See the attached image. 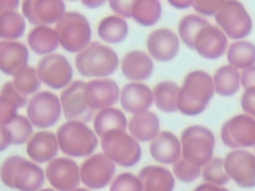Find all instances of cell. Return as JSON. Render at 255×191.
Listing matches in <instances>:
<instances>
[{
  "mask_svg": "<svg viewBox=\"0 0 255 191\" xmlns=\"http://www.w3.org/2000/svg\"><path fill=\"white\" fill-rule=\"evenodd\" d=\"M215 94L212 77L203 70L185 75L177 96L178 111L187 116L202 113Z\"/></svg>",
  "mask_w": 255,
  "mask_h": 191,
  "instance_id": "6da1fadb",
  "label": "cell"
},
{
  "mask_svg": "<svg viewBox=\"0 0 255 191\" xmlns=\"http://www.w3.org/2000/svg\"><path fill=\"white\" fill-rule=\"evenodd\" d=\"M0 180L16 191H38L46 181L45 170L40 164L22 155H11L0 166Z\"/></svg>",
  "mask_w": 255,
  "mask_h": 191,
  "instance_id": "7a4b0ae2",
  "label": "cell"
},
{
  "mask_svg": "<svg viewBox=\"0 0 255 191\" xmlns=\"http://www.w3.org/2000/svg\"><path fill=\"white\" fill-rule=\"evenodd\" d=\"M60 151L71 158H86L96 152L100 138L87 122L66 120L56 131Z\"/></svg>",
  "mask_w": 255,
  "mask_h": 191,
  "instance_id": "3957f363",
  "label": "cell"
},
{
  "mask_svg": "<svg viewBox=\"0 0 255 191\" xmlns=\"http://www.w3.org/2000/svg\"><path fill=\"white\" fill-rule=\"evenodd\" d=\"M118 53L109 45L92 42L76 54L75 67L79 75L86 79L110 78L120 69Z\"/></svg>",
  "mask_w": 255,
  "mask_h": 191,
  "instance_id": "277c9868",
  "label": "cell"
},
{
  "mask_svg": "<svg viewBox=\"0 0 255 191\" xmlns=\"http://www.w3.org/2000/svg\"><path fill=\"white\" fill-rule=\"evenodd\" d=\"M100 146L117 166L129 168L141 159L140 143L130 135L128 129L112 130L100 137Z\"/></svg>",
  "mask_w": 255,
  "mask_h": 191,
  "instance_id": "5b68a950",
  "label": "cell"
},
{
  "mask_svg": "<svg viewBox=\"0 0 255 191\" xmlns=\"http://www.w3.org/2000/svg\"><path fill=\"white\" fill-rule=\"evenodd\" d=\"M60 47L70 54H78L92 43V28L87 17L78 11H69L56 23Z\"/></svg>",
  "mask_w": 255,
  "mask_h": 191,
  "instance_id": "8992f818",
  "label": "cell"
},
{
  "mask_svg": "<svg viewBox=\"0 0 255 191\" xmlns=\"http://www.w3.org/2000/svg\"><path fill=\"white\" fill-rule=\"evenodd\" d=\"M179 140L181 156L187 161L202 167L213 158L216 140L208 127L200 124L187 126L181 131Z\"/></svg>",
  "mask_w": 255,
  "mask_h": 191,
  "instance_id": "52a82bcc",
  "label": "cell"
},
{
  "mask_svg": "<svg viewBox=\"0 0 255 191\" xmlns=\"http://www.w3.org/2000/svg\"><path fill=\"white\" fill-rule=\"evenodd\" d=\"M214 18L217 26L231 40H243L253 29L251 16L239 0H225Z\"/></svg>",
  "mask_w": 255,
  "mask_h": 191,
  "instance_id": "ba28073f",
  "label": "cell"
},
{
  "mask_svg": "<svg viewBox=\"0 0 255 191\" xmlns=\"http://www.w3.org/2000/svg\"><path fill=\"white\" fill-rule=\"evenodd\" d=\"M26 115L37 129L55 126L63 116L60 96L51 91H40L29 97Z\"/></svg>",
  "mask_w": 255,
  "mask_h": 191,
  "instance_id": "9c48e42d",
  "label": "cell"
},
{
  "mask_svg": "<svg viewBox=\"0 0 255 191\" xmlns=\"http://www.w3.org/2000/svg\"><path fill=\"white\" fill-rule=\"evenodd\" d=\"M36 70L42 84L54 91H62L74 81V68L68 58L60 53L42 57Z\"/></svg>",
  "mask_w": 255,
  "mask_h": 191,
  "instance_id": "30bf717a",
  "label": "cell"
},
{
  "mask_svg": "<svg viewBox=\"0 0 255 191\" xmlns=\"http://www.w3.org/2000/svg\"><path fill=\"white\" fill-rule=\"evenodd\" d=\"M116 166L104 152H95L80 165L81 183L90 190L104 189L116 176Z\"/></svg>",
  "mask_w": 255,
  "mask_h": 191,
  "instance_id": "8fae6325",
  "label": "cell"
},
{
  "mask_svg": "<svg viewBox=\"0 0 255 191\" xmlns=\"http://www.w3.org/2000/svg\"><path fill=\"white\" fill-rule=\"evenodd\" d=\"M222 143L231 149H245L255 146V117L247 113L236 114L221 126Z\"/></svg>",
  "mask_w": 255,
  "mask_h": 191,
  "instance_id": "7c38bea8",
  "label": "cell"
},
{
  "mask_svg": "<svg viewBox=\"0 0 255 191\" xmlns=\"http://www.w3.org/2000/svg\"><path fill=\"white\" fill-rule=\"evenodd\" d=\"M46 180L57 191H73L81 184L80 165L74 158L57 156L45 167Z\"/></svg>",
  "mask_w": 255,
  "mask_h": 191,
  "instance_id": "4fadbf2b",
  "label": "cell"
},
{
  "mask_svg": "<svg viewBox=\"0 0 255 191\" xmlns=\"http://www.w3.org/2000/svg\"><path fill=\"white\" fill-rule=\"evenodd\" d=\"M226 174L242 188L255 187V153L246 149H232L223 158Z\"/></svg>",
  "mask_w": 255,
  "mask_h": 191,
  "instance_id": "5bb4252c",
  "label": "cell"
},
{
  "mask_svg": "<svg viewBox=\"0 0 255 191\" xmlns=\"http://www.w3.org/2000/svg\"><path fill=\"white\" fill-rule=\"evenodd\" d=\"M120 93L121 88L111 78L90 79L85 82L83 89L84 98L88 106L95 112L119 103Z\"/></svg>",
  "mask_w": 255,
  "mask_h": 191,
  "instance_id": "9a60e30c",
  "label": "cell"
},
{
  "mask_svg": "<svg viewBox=\"0 0 255 191\" xmlns=\"http://www.w3.org/2000/svg\"><path fill=\"white\" fill-rule=\"evenodd\" d=\"M64 0H23L21 13L28 23L34 26H51L66 13Z\"/></svg>",
  "mask_w": 255,
  "mask_h": 191,
  "instance_id": "2e32d148",
  "label": "cell"
},
{
  "mask_svg": "<svg viewBox=\"0 0 255 191\" xmlns=\"http://www.w3.org/2000/svg\"><path fill=\"white\" fill-rule=\"evenodd\" d=\"M84 81L76 80L61 91L59 96L66 120H81L87 123L93 120L95 111L88 106L84 98Z\"/></svg>",
  "mask_w": 255,
  "mask_h": 191,
  "instance_id": "e0dca14e",
  "label": "cell"
},
{
  "mask_svg": "<svg viewBox=\"0 0 255 191\" xmlns=\"http://www.w3.org/2000/svg\"><path fill=\"white\" fill-rule=\"evenodd\" d=\"M227 48V36L217 25H213L210 22L197 32L192 45V50L206 60L221 58L226 54Z\"/></svg>",
  "mask_w": 255,
  "mask_h": 191,
  "instance_id": "ac0fdd59",
  "label": "cell"
},
{
  "mask_svg": "<svg viewBox=\"0 0 255 191\" xmlns=\"http://www.w3.org/2000/svg\"><path fill=\"white\" fill-rule=\"evenodd\" d=\"M145 46L153 61L166 63L177 57L180 49V39L171 29L158 28L147 35Z\"/></svg>",
  "mask_w": 255,
  "mask_h": 191,
  "instance_id": "d6986e66",
  "label": "cell"
},
{
  "mask_svg": "<svg viewBox=\"0 0 255 191\" xmlns=\"http://www.w3.org/2000/svg\"><path fill=\"white\" fill-rule=\"evenodd\" d=\"M119 102L121 108L131 115L149 110L153 105L152 89L143 82H128L121 88Z\"/></svg>",
  "mask_w": 255,
  "mask_h": 191,
  "instance_id": "ffe728a7",
  "label": "cell"
},
{
  "mask_svg": "<svg viewBox=\"0 0 255 191\" xmlns=\"http://www.w3.org/2000/svg\"><path fill=\"white\" fill-rule=\"evenodd\" d=\"M25 145L28 158L38 164L49 163L60 151L56 132L49 129H39L34 132Z\"/></svg>",
  "mask_w": 255,
  "mask_h": 191,
  "instance_id": "44dd1931",
  "label": "cell"
},
{
  "mask_svg": "<svg viewBox=\"0 0 255 191\" xmlns=\"http://www.w3.org/2000/svg\"><path fill=\"white\" fill-rule=\"evenodd\" d=\"M30 52L26 44L19 40H0V72L14 77L29 65Z\"/></svg>",
  "mask_w": 255,
  "mask_h": 191,
  "instance_id": "7402d4cb",
  "label": "cell"
},
{
  "mask_svg": "<svg viewBox=\"0 0 255 191\" xmlns=\"http://www.w3.org/2000/svg\"><path fill=\"white\" fill-rule=\"evenodd\" d=\"M120 69L128 82H144L152 76L154 63L147 52L131 50L121 59Z\"/></svg>",
  "mask_w": 255,
  "mask_h": 191,
  "instance_id": "603a6c76",
  "label": "cell"
},
{
  "mask_svg": "<svg viewBox=\"0 0 255 191\" xmlns=\"http://www.w3.org/2000/svg\"><path fill=\"white\" fill-rule=\"evenodd\" d=\"M151 158L162 165H172L181 157L179 138L169 130L160 131L148 145Z\"/></svg>",
  "mask_w": 255,
  "mask_h": 191,
  "instance_id": "cb8c5ba5",
  "label": "cell"
},
{
  "mask_svg": "<svg viewBox=\"0 0 255 191\" xmlns=\"http://www.w3.org/2000/svg\"><path fill=\"white\" fill-rule=\"evenodd\" d=\"M142 191H173L175 177L173 173L162 165H146L137 174Z\"/></svg>",
  "mask_w": 255,
  "mask_h": 191,
  "instance_id": "d4e9b609",
  "label": "cell"
},
{
  "mask_svg": "<svg viewBox=\"0 0 255 191\" xmlns=\"http://www.w3.org/2000/svg\"><path fill=\"white\" fill-rule=\"evenodd\" d=\"M128 131L138 142H150L160 132L159 118L151 110L132 114L128 121Z\"/></svg>",
  "mask_w": 255,
  "mask_h": 191,
  "instance_id": "484cf974",
  "label": "cell"
},
{
  "mask_svg": "<svg viewBox=\"0 0 255 191\" xmlns=\"http://www.w3.org/2000/svg\"><path fill=\"white\" fill-rule=\"evenodd\" d=\"M27 46L37 56L53 54L60 47L59 38L55 28L51 26H34L27 36Z\"/></svg>",
  "mask_w": 255,
  "mask_h": 191,
  "instance_id": "4316f807",
  "label": "cell"
},
{
  "mask_svg": "<svg viewBox=\"0 0 255 191\" xmlns=\"http://www.w3.org/2000/svg\"><path fill=\"white\" fill-rule=\"evenodd\" d=\"M92 121V127L100 138L112 130L128 129V119L127 118L125 111L115 105L96 111Z\"/></svg>",
  "mask_w": 255,
  "mask_h": 191,
  "instance_id": "83f0119b",
  "label": "cell"
},
{
  "mask_svg": "<svg viewBox=\"0 0 255 191\" xmlns=\"http://www.w3.org/2000/svg\"><path fill=\"white\" fill-rule=\"evenodd\" d=\"M97 33L102 42L107 45L123 43L128 35L127 19L117 14L104 17L97 26Z\"/></svg>",
  "mask_w": 255,
  "mask_h": 191,
  "instance_id": "f1b7e54d",
  "label": "cell"
},
{
  "mask_svg": "<svg viewBox=\"0 0 255 191\" xmlns=\"http://www.w3.org/2000/svg\"><path fill=\"white\" fill-rule=\"evenodd\" d=\"M215 94L220 96H232L241 88V75L239 70L228 65L219 67L212 76Z\"/></svg>",
  "mask_w": 255,
  "mask_h": 191,
  "instance_id": "f546056e",
  "label": "cell"
},
{
  "mask_svg": "<svg viewBox=\"0 0 255 191\" xmlns=\"http://www.w3.org/2000/svg\"><path fill=\"white\" fill-rule=\"evenodd\" d=\"M179 93V86L169 80L158 82L152 89L153 104L155 107L165 113H172L178 111L177 96Z\"/></svg>",
  "mask_w": 255,
  "mask_h": 191,
  "instance_id": "4dcf8cb0",
  "label": "cell"
},
{
  "mask_svg": "<svg viewBox=\"0 0 255 191\" xmlns=\"http://www.w3.org/2000/svg\"><path fill=\"white\" fill-rule=\"evenodd\" d=\"M226 59L230 66L245 70L255 66V45L248 40H237L228 45Z\"/></svg>",
  "mask_w": 255,
  "mask_h": 191,
  "instance_id": "1f68e13d",
  "label": "cell"
},
{
  "mask_svg": "<svg viewBox=\"0 0 255 191\" xmlns=\"http://www.w3.org/2000/svg\"><path fill=\"white\" fill-rule=\"evenodd\" d=\"M27 28V20L18 10L0 12V40H20Z\"/></svg>",
  "mask_w": 255,
  "mask_h": 191,
  "instance_id": "d6a6232c",
  "label": "cell"
},
{
  "mask_svg": "<svg viewBox=\"0 0 255 191\" xmlns=\"http://www.w3.org/2000/svg\"><path fill=\"white\" fill-rule=\"evenodd\" d=\"M161 15L162 6L159 0H135L131 9V19L142 27L154 26Z\"/></svg>",
  "mask_w": 255,
  "mask_h": 191,
  "instance_id": "836d02e7",
  "label": "cell"
},
{
  "mask_svg": "<svg viewBox=\"0 0 255 191\" xmlns=\"http://www.w3.org/2000/svg\"><path fill=\"white\" fill-rule=\"evenodd\" d=\"M11 81L15 88L22 95L28 97L40 92L43 85L38 76L36 68L30 65H28L20 72H18L14 77H12Z\"/></svg>",
  "mask_w": 255,
  "mask_h": 191,
  "instance_id": "e575fe53",
  "label": "cell"
},
{
  "mask_svg": "<svg viewBox=\"0 0 255 191\" xmlns=\"http://www.w3.org/2000/svg\"><path fill=\"white\" fill-rule=\"evenodd\" d=\"M207 21L204 17L198 14H188L183 16L177 25V33L180 41L190 50H192L193 40L197 32L205 25Z\"/></svg>",
  "mask_w": 255,
  "mask_h": 191,
  "instance_id": "d590c367",
  "label": "cell"
},
{
  "mask_svg": "<svg viewBox=\"0 0 255 191\" xmlns=\"http://www.w3.org/2000/svg\"><path fill=\"white\" fill-rule=\"evenodd\" d=\"M201 176L206 183L218 186H223L230 180L225 172L223 158L221 157H213L203 165L201 167Z\"/></svg>",
  "mask_w": 255,
  "mask_h": 191,
  "instance_id": "8d00e7d4",
  "label": "cell"
},
{
  "mask_svg": "<svg viewBox=\"0 0 255 191\" xmlns=\"http://www.w3.org/2000/svg\"><path fill=\"white\" fill-rule=\"evenodd\" d=\"M7 126L11 133L12 145L26 144L34 133V125L27 115L24 114H18Z\"/></svg>",
  "mask_w": 255,
  "mask_h": 191,
  "instance_id": "74e56055",
  "label": "cell"
},
{
  "mask_svg": "<svg viewBox=\"0 0 255 191\" xmlns=\"http://www.w3.org/2000/svg\"><path fill=\"white\" fill-rule=\"evenodd\" d=\"M172 173L179 181L190 183L201 175V167L187 161L181 156L172 164Z\"/></svg>",
  "mask_w": 255,
  "mask_h": 191,
  "instance_id": "f35d334b",
  "label": "cell"
},
{
  "mask_svg": "<svg viewBox=\"0 0 255 191\" xmlns=\"http://www.w3.org/2000/svg\"><path fill=\"white\" fill-rule=\"evenodd\" d=\"M109 191H142V186L137 175L122 172L114 177L109 185Z\"/></svg>",
  "mask_w": 255,
  "mask_h": 191,
  "instance_id": "ab89813d",
  "label": "cell"
},
{
  "mask_svg": "<svg viewBox=\"0 0 255 191\" xmlns=\"http://www.w3.org/2000/svg\"><path fill=\"white\" fill-rule=\"evenodd\" d=\"M225 0H192L193 10L200 16H215Z\"/></svg>",
  "mask_w": 255,
  "mask_h": 191,
  "instance_id": "60d3db41",
  "label": "cell"
},
{
  "mask_svg": "<svg viewBox=\"0 0 255 191\" xmlns=\"http://www.w3.org/2000/svg\"><path fill=\"white\" fill-rule=\"evenodd\" d=\"M19 107L9 98L0 95V125L11 123L18 113Z\"/></svg>",
  "mask_w": 255,
  "mask_h": 191,
  "instance_id": "b9f144b4",
  "label": "cell"
},
{
  "mask_svg": "<svg viewBox=\"0 0 255 191\" xmlns=\"http://www.w3.org/2000/svg\"><path fill=\"white\" fill-rule=\"evenodd\" d=\"M0 95L4 96L7 98H9L10 100H12L19 107V109L26 107L28 100H29L28 96H25L24 95H22L15 88L12 81H8L2 85V87L0 88Z\"/></svg>",
  "mask_w": 255,
  "mask_h": 191,
  "instance_id": "7bdbcfd3",
  "label": "cell"
},
{
  "mask_svg": "<svg viewBox=\"0 0 255 191\" xmlns=\"http://www.w3.org/2000/svg\"><path fill=\"white\" fill-rule=\"evenodd\" d=\"M135 0H109V6L114 14L126 19L131 18V9Z\"/></svg>",
  "mask_w": 255,
  "mask_h": 191,
  "instance_id": "ee69618b",
  "label": "cell"
},
{
  "mask_svg": "<svg viewBox=\"0 0 255 191\" xmlns=\"http://www.w3.org/2000/svg\"><path fill=\"white\" fill-rule=\"evenodd\" d=\"M240 105L244 113L255 117V88L244 90L240 97Z\"/></svg>",
  "mask_w": 255,
  "mask_h": 191,
  "instance_id": "f6af8a7d",
  "label": "cell"
},
{
  "mask_svg": "<svg viewBox=\"0 0 255 191\" xmlns=\"http://www.w3.org/2000/svg\"><path fill=\"white\" fill-rule=\"evenodd\" d=\"M241 75V87L245 89L255 88V66L242 70Z\"/></svg>",
  "mask_w": 255,
  "mask_h": 191,
  "instance_id": "bcb514c9",
  "label": "cell"
},
{
  "mask_svg": "<svg viewBox=\"0 0 255 191\" xmlns=\"http://www.w3.org/2000/svg\"><path fill=\"white\" fill-rule=\"evenodd\" d=\"M12 145V137L7 125H0V152L5 151Z\"/></svg>",
  "mask_w": 255,
  "mask_h": 191,
  "instance_id": "7dc6e473",
  "label": "cell"
},
{
  "mask_svg": "<svg viewBox=\"0 0 255 191\" xmlns=\"http://www.w3.org/2000/svg\"><path fill=\"white\" fill-rule=\"evenodd\" d=\"M20 6V0H0V12L8 10H18Z\"/></svg>",
  "mask_w": 255,
  "mask_h": 191,
  "instance_id": "c3c4849f",
  "label": "cell"
},
{
  "mask_svg": "<svg viewBox=\"0 0 255 191\" xmlns=\"http://www.w3.org/2000/svg\"><path fill=\"white\" fill-rule=\"evenodd\" d=\"M193 191H229V190L223 186H218L210 183H202L197 187H195Z\"/></svg>",
  "mask_w": 255,
  "mask_h": 191,
  "instance_id": "681fc988",
  "label": "cell"
},
{
  "mask_svg": "<svg viewBox=\"0 0 255 191\" xmlns=\"http://www.w3.org/2000/svg\"><path fill=\"white\" fill-rule=\"evenodd\" d=\"M168 4L177 10H184L192 6V0H166Z\"/></svg>",
  "mask_w": 255,
  "mask_h": 191,
  "instance_id": "f907efd6",
  "label": "cell"
},
{
  "mask_svg": "<svg viewBox=\"0 0 255 191\" xmlns=\"http://www.w3.org/2000/svg\"><path fill=\"white\" fill-rule=\"evenodd\" d=\"M82 5L87 9H97L104 6L109 0H80Z\"/></svg>",
  "mask_w": 255,
  "mask_h": 191,
  "instance_id": "816d5d0a",
  "label": "cell"
},
{
  "mask_svg": "<svg viewBox=\"0 0 255 191\" xmlns=\"http://www.w3.org/2000/svg\"><path fill=\"white\" fill-rule=\"evenodd\" d=\"M73 191H92V190H90L89 188H87V187H78V188H76V189H74Z\"/></svg>",
  "mask_w": 255,
  "mask_h": 191,
  "instance_id": "f5cc1de1",
  "label": "cell"
},
{
  "mask_svg": "<svg viewBox=\"0 0 255 191\" xmlns=\"http://www.w3.org/2000/svg\"><path fill=\"white\" fill-rule=\"evenodd\" d=\"M38 191H57V190H55L54 188H41L40 190H38Z\"/></svg>",
  "mask_w": 255,
  "mask_h": 191,
  "instance_id": "db71d44e",
  "label": "cell"
},
{
  "mask_svg": "<svg viewBox=\"0 0 255 191\" xmlns=\"http://www.w3.org/2000/svg\"><path fill=\"white\" fill-rule=\"evenodd\" d=\"M68 1H78V0H68Z\"/></svg>",
  "mask_w": 255,
  "mask_h": 191,
  "instance_id": "11a10c76",
  "label": "cell"
},
{
  "mask_svg": "<svg viewBox=\"0 0 255 191\" xmlns=\"http://www.w3.org/2000/svg\"><path fill=\"white\" fill-rule=\"evenodd\" d=\"M254 147H255V146H254ZM254 151H255V150H254ZM254 153H255V152H254Z\"/></svg>",
  "mask_w": 255,
  "mask_h": 191,
  "instance_id": "9f6ffc18",
  "label": "cell"
}]
</instances>
